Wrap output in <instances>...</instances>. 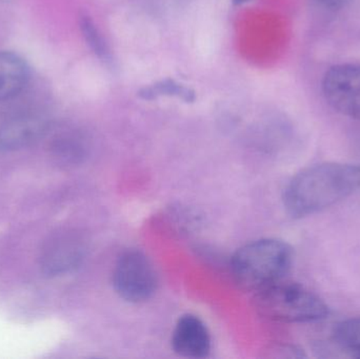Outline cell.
Masks as SVG:
<instances>
[{
    "instance_id": "cell-11",
    "label": "cell",
    "mask_w": 360,
    "mask_h": 359,
    "mask_svg": "<svg viewBox=\"0 0 360 359\" xmlns=\"http://www.w3.org/2000/svg\"><path fill=\"white\" fill-rule=\"evenodd\" d=\"M139 95L145 100H154L162 96L177 97L186 103H193L196 99L194 91L173 79H165L145 86Z\"/></svg>"
},
{
    "instance_id": "cell-4",
    "label": "cell",
    "mask_w": 360,
    "mask_h": 359,
    "mask_svg": "<svg viewBox=\"0 0 360 359\" xmlns=\"http://www.w3.org/2000/svg\"><path fill=\"white\" fill-rule=\"evenodd\" d=\"M113 286L120 299L128 303L151 299L158 289V274L149 257L139 250L122 253L114 268Z\"/></svg>"
},
{
    "instance_id": "cell-16",
    "label": "cell",
    "mask_w": 360,
    "mask_h": 359,
    "mask_svg": "<svg viewBox=\"0 0 360 359\" xmlns=\"http://www.w3.org/2000/svg\"><path fill=\"white\" fill-rule=\"evenodd\" d=\"M0 1H6V0H0Z\"/></svg>"
},
{
    "instance_id": "cell-13",
    "label": "cell",
    "mask_w": 360,
    "mask_h": 359,
    "mask_svg": "<svg viewBox=\"0 0 360 359\" xmlns=\"http://www.w3.org/2000/svg\"><path fill=\"white\" fill-rule=\"evenodd\" d=\"M334 339L351 355L360 358V318L338 324L334 329Z\"/></svg>"
},
{
    "instance_id": "cell-10",
    "label": "cell",
    "mask_w": 360,
    "mask_h": 359,
    "mask_svg": "<svg viewBox=\"0 0 360 359\" xmlns=\"http://www.w3.org/2000/svg\"><path fill=\"white\" fill-rule=\"evenodd\" d=\"M30 79L27 63L17 54L0 52V103L18 96Z\"/></svg>"
},
{
    "instance_id": "cell-3",
    "label": "cell",
    "mask_w": 360,
    "mask_h": 359,
    "mask_svg": "<svg viewBox=\"0 0 360 359\" xmlns=\"http://www.w3.org/2000/svg\"><path fill=\"white\" fill-rule=\"evenodd\" d=\"M255 303L262 315L277 322H313L329 315V308L316 294L283 280L258 291Z\"/></svg>"
},
{
    "instance_id": "cell-8",
    "label": "cell",
    "mask_w": 360,
    "mask_h": 359,
    "mask_svg": "<svg viewBox=\"0 0 360 359\" xmlns=\"http://www.w3.org/2000/svg\"><path fill=\"white\" fill-rule=\"evenodd\" d=\"M172 348L181 358H207L211 351V337L202 320L192 314L181 316L173 331Z\"/></svg>"
},
{
    "instance_id": "cell-14",
    "label": "cell",
    "mask_w": 360,
    "mask_h": 359,
    "mask_svg": "<svg viewBox=\"0 0 360 359\" xmlns=\"http://www.w3.org/2000/svg\"><path fill=\"white\" fill-rule=\"evenodd\" d=\"M317 1L323 4V6H329V8H338L344 4L345 0H317Z\"/></svg>"
},
{
    "instance_id": "cell-2",
    "label": "cell",
    "mask_w": 360,
    "mask_h": 359,
    "mask_svg": "<svg viewBox=\"0 0 360 359\" xmlns=\"http://www.w3.org/2000/svg\"><path fill=\"white\" fill-rule=\"evenodd\" d=\"M293 261V249L283 240H256L235 253L232 259L233 275L241 288L258 292L283 280Z\"/></svg>"
},
{
    "instance_id": "cell-15",
    "label": "cell",
    "mask_w": 360,
    "mask_h": 359,
    "mask_svg": "<svg viewBox=\"0 0 360 359\" xmlns=\"http://www.w3.org/2000/svg\"><path fill=\"white\" fill-rule=\"evenodd\" d=\"M250 1H252V0H232L235 6H243V4H248Z\"/></svg>"
},
{
    "instance_id": "cell-5",
    "label": "cell",
    "mask_w": 360,
    "mask_h": 359,
    "mask_svg": "<svg viewBox=\"0 0 360 359\" xmlns=\"http://www.w3.org/2000/svg\"><path fill=\"white\" fill-rule=\"evenodd\" d=\"M86 240L77 230L60 229L53 232L42 244L39 265L49 278L71 273L80 267L86 257Z\"/></svg>"
},
{
    "instance_id": "cell-7",
    "label": "cell",
    "mask_w": 360,
    "mask_h": 359,
    "mask_svg": "<svg viewBox=\"0 0 360 359\" xmlns=\"http://www.w3.org/2000/svg\"><path fill=\"white\" fill-rule=\"evenodd\" d=\"M51 124L37 113H21L0 124V151L25 149L49 134Z\"/></svg>"
},
{
    "instance_id": "cell-6",
    "label": "cell",
    "mask_w": 360,
    "mask_h": 359,
    "mask_svg": "<svg viewBox=\"0 0 360 359\" xmlns=\"http://www.w3.org/2000/svg\"><path fill=\"white\" fill-rule=\"evenodd\" d=\"M323 93L340 113L360 119V65L332 67L323 79Z\"/></svg>"
},
{
    "instance_id": "cell-1",
    "label": "cell",
    "mask_w": 360,
    "mask_h": 359,
    "mask_svg": "<svg viewBox=\"0 0 360 359\" xmlns=\"http://www.w3.org/2000/svg\"><path fill=\"white\" fill-rule=\"evenodd\" d=\"M360 188V167L325 162L300 171L285 188L283 204L294 218L326 210Z\"/></svg>"
},
{
    "instance_id": "cell-12",
    "label": "cell",
    "mask_w": 360,
    "mask_h": 359,
    "mask_svg": "<svg viewBox=\"0 0 360 359\" xmlns=\"http://www.w3.org/2000/svg\"><path fill=\"white\" fill-rule=\"evenodd\" d=\"M79 27L86 44L90 46L93 53L101 60L110 63L112 60V54L109 44L91 17L88 15H82Z\"/></svg>"
},
{
    "instance_id": "cell-9",
    "label": "cell",
    "mask_w": 360,
    "mask_h": 359,
    "mask_svg": "<svg viewBox=\"0 0 360 359\" xmlns=\"http://www.w3.org/2000/svg\"><path fill=\"white\" fill-rule=\"evenodd\" d=\"M90 143L88 137L75 128H63L53 134L50 152L55 160L63 166H76L88 157Z\"/></svg>"
}]
</instances>
